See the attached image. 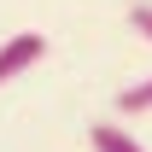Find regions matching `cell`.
<instances>
[{"instance_id": "obj_1", "label": "cell", "mask_w": 152, "mask_h": 152, "mask_svg": "<svg viewBox=\"0 0 152 152\" xmlns=\"http://www.w3.org/2000/svg\"><path fill=\"white\" fill-rule=\"evenodd\" d=\"M47 53V35H35V29H23V35H12L6 47H0V88L12 82V76H23L35 58Z\"/></svg>"}, {"instance_id": "obj_2", "label": "cell", "mask_w": 152, "mask_h": 152, "mask_svg": "<svg viewBox=\"0 0 152 152\" xmlns=\"http://www.w3.org/2000/svg\"><path fill=\"white\" fill-rule=\"evenodd\" d=\"M88 146H94V152H146L123 123H94V129H88Z\"/></svg>"}, {"instance_id": "obj_3", "label": "cell", "mask_w": 152, "mask_h": 152, "mask_svg": "<svg viewBox=\"0 0 152 152\" xmlns=\"http://www.w3.org/2000/svg\"><path fill=\"white\" fill-rule=\"evenodd\" d=\"M140 111H152V76L146 82H129L117 94V117H140Z\"/></svg>"}, {"instance_id": "obj_4", "label": "cell", "mask_w": 152, "mask_h": 152, "mask_svg": "<svg viewBox=\"0 0 152 152\" xmlns=\"http://www.w3.org/2000/svg\"><path fill=\"white\" fill-rule=\"evenodd\" d=\"M129 23H134V29L152 41V6H129Z\"/></svg>"}]
</instances>
